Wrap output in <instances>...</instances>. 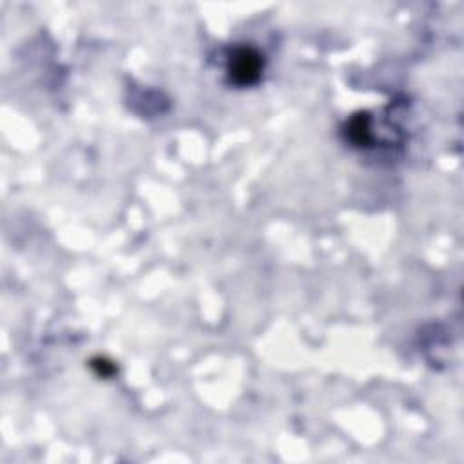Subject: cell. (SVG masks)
<instances>
[{
	"label": "cell",
	"instance_id": "cell-2",
	"mask_svg": "<svg viewBox=\"0 0 464 464\" xmlns=\"http://www.w3.org/2000/svg\"><path fill=\"white\" fill-rule=\"evenodd\" d=\"M348 138L356 146H366L370 144V117L368 114H357L348 123Z\"/></svg>",
	"mask_w": 464,
	"mask_h": 464
},
{
	"label": "cell",
	"instance_id": "cell-1",
	"mask_svg": "<svg viewBox=\"0 0 464 464\" xmlns=\"http://www.w3.org/2000/svg\"><path fill=\"white\" fill-rule=\"evenodd\" d=\"M263 57L252 47H238L232 51L227 64V73L232 84L245 87L256 84L261 76Z\"/></svg>",
	"mask_w": 464,
	"mask_h": 464
},
{
	"label": "cell",
	"instance_id": "cell-3",
	"mask_svg": "<svg viewBox=\"0 0 464 464\" xmlns=\"http://www.w3.org/2000/svg\"><path fill=\"white\" fill-rule=\"evenodd\" d=\"M93 366H96V368H98V374L105 375V377H108V375H113L114 372V366L108 361H96L93 363Z\"/></svg>",
	"mask_w": 464,
	"mask_h": 464
}]
</instances>
